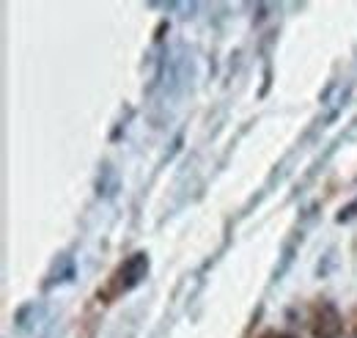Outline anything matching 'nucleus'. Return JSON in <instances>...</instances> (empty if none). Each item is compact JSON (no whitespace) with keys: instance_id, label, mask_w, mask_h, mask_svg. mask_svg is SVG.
Returning <instances> with one entry per match:
<instances>
[{"instance_id":"nucleus-1","label":"nucleus","mask_w":357,"mask_h":338,"mask_svg":"<svg viewBox=\"0 0 357 338\" xmlns=\"http://www.w3.org/2000/svg\"><path fill=\"white\" fill-rule=\"evenodd\" d=\"M146 272H149V256L146 254H132L124 264H121V270L116 272V292H130L135 289L143 278H146Z\"/></svg>"},{"instance_id":"nucleus-2","label":"nucleus","mask_w":357,"mask_h":338,"mask_svg":"<svg viewBox=\"0 0 357 338\" xmlns=\"http://www.w3.org/2000/svg\"><path fill=\"white\" fill-rule=\"evenodd\" d=\"M341 333V316L330 302H321L313 311V336L316 338H338Z\"/></svg>"},{"instance_id":"nucleus-3","label":"nucleus","mask_w":357,"mask_h":338,"mask_svg":"<svg viewBox=\"0 0 357 338\" xmlns=\"http://www.w3.org/2000/svg\"><path fill=\"white\" fill-rule=\"evenodd\" d=\"M355 214H357V201H352L349 207H344V210L338 212V217H335V220H338V223H347V220H352Z\"/></svg>"},{"instance_id":"nucleus-4","label":"nucleus","mask_w":357,"mask_h":338,"mask_svg":"<svg viewBox=\"0 0 357 338\" xmlns=\"http://www.w3.org/2000/svg\"><path fill=\"white\" fill-rule=\"evenodd\" d=\"M278 338H297V336H289V333H286V336H278Z\"/></svg>"}]
</instances>
